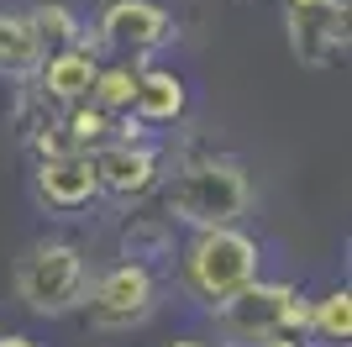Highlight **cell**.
<instances>
[{
	"label": "cell",
	"mask_w": 352,
	"mask_h": 347,
	"mask_svg": "<svg viewBox=\"0 0 352 347\" xmlns=\"http://www.w3.org/2000/svg\"><path fill=\"white\" fill-rule=\"evenodd\" d=\"M216 326L232 347H263L274 332H289V337L305 332L310 305L289 284H258V279H248L226 300H216Z\"/></svg>",
	"instance_id": "6da1fadb"
},
{
	"label": "cell",
	"mask_w": 352,
	"mask_h": 347,
	"mask_svg": "<svg viewBox=\"0 0 352 347\" xmlns=\"http://www.w3.org/2000/svg\"><path fill=\"white\" fill-rule=\"evenodd\" d=\"M85 289H89V269L74 242H37L16 263V300L32 316H69L85 305Z\"/></svg>",
	"instance_id": "7a4b0ae2"
},
{
	"label": "cell",
	"mask_w": 352,
	"mask_h": 347,
	"mask_svg": "<svg viewBox=\"0 0 352 347\" xmlns=\"http://www.w3.org/2000/svg\"><path fill=\"white\" fill-rule=\"evenodd\" d=\"M252 189H248V174L226 158H210V163H190V169L174 174L168 185V211L190 227H232L242 211H248Z\"/></svg>",
	"instance_id": "3957f363"
},
{
	"label": "cell",
	"mask_w": 352,
	"mask_h": 347,
	"mask_svg": "<svg viewBox=\"0 0 352 347\" xmlns=\"http://www.w3.org/2000/svg\"><path fill=\"white\" fill-rule=\"evenodd\" d=\"M248 279H258V242L236 227H200V237L184 253V284L206 305H216Z\"/></svg>",
	"instance_id": "277c9868"
},
{
	"label": "cell",
	"mask_w": 352,
	"mask_h": 347,
	"mask_svg": "<svg viewBox=\"0 0 352 347\" xmlns=\"http://www.w3.org/2000/svg\"><path fill=\"white\" fill-rule=\"evenodd\" d=\"M153 300H158V289H153V274L142 263H121V269L100 274L85 289L89 321L100 332H132V326H142L153 316Z\"/></svg>",
	"instance_id": "5b68a950"
},
{
	"label": "cell",
	"mask_w": 352,
	"mask_h": 347,
	"mask_svg": "<svg viewBox=\"0 0 352 347\" xmlns=\"http://www.w3.org/2000/svg\"><path fill=\"white\" fill-rule=\"evenodd\" d=\"M347 0H289V48L300 63L326 69L347 53Z\"/></svg>",
	"instance_id": "8992f818"
},
{
	"label": "cell",
	"mask_w": 352,
	"mask_h": 347,
	"mask_svg": "<svg viewBox=\"0 0 352 347\" xmlns=\"http://www.w3.org/2000/svg\"><path fill=\"white\" fill-rule=\"evenodd\" d=\"M168 32H174V21L153 0H111L100 16V43L111 53H153Z\"/></svg>",
	"instance_id": "52a82bcc"
},
{
	"label": "cell",
	"mask_w": 352,
	"mask_h": 347,
	"mask_svg": "<svg viewBox=\"0 0 352 347\" xmlns=\"http://www.w3.org/2000/svg\"><path fill=\"white\" fill-rule=\"evenodd\" d=\"M95 195H100V179H95V163H89L85 147L43 153V169H37V200L43 205H53V211H85Z\"/></svg>",
	"instance_id": "ba28073f"
},
{
	"label": "cell",
	"mask_w": 352,
	"mask_h": 347,
	"mask_svg": "<svg viewBox=\"0 0 352 347\" xmlns=\"http://www.w3.org/2000/svg\"><path fill=\"white\" fill-rule=\"evenodd\" d=\"M89 163H95L100 189H111V195H121V200H137V195H147V189L158 185V158H153L147 147H132V143L100 147Z\"/></svg>",
	"instance_id": "9c48e42d"
},
{
	"label": "cell",
	"mask_w": 352,
	"mask_h": 347,
	"mask_svg": "<svg viewBox=\"0 0 352 347\" xmlns=\"http://www.w3.org/2000/svg\"><path fill=\"white\" fill-rule=\"evenodd\" d=\"M95 58L85 53V48H58L53 58H43V85H47V95L53 101H63V105H74V101H89V85H95Z\"/></svg>",
	"instance_id": "30bf717a"
},
{
	"label": "cell",
	"mask_w": 352,
	"mask_h": 347,
	"mask_svg": "<svg viewBox=\"0 0 352 347\" xmlns=\"http://www.w3.org/2000/svg\"><path fill=\"white\" fill-rule=\"evenodd\" d=\"M43 43L32 32V16H11L0 11V79H27L43 69Z\"/></svg>",
	"instance_id": "8fae6325"
},
{
	"label": "cell",
	"mask_w": 352,
	"mask_h": 347,
	"mask_svg": "<svg viewBox=\"0 0 352 347\" xmlns=\"http://www.w3.org/2000/svg\"><path fill=\"white\" fill-rule=\"evenodd\" d=\"M132 111L142 116V121H179V116H184V85H179V74H168V69L137 74Z\"/></svg>",
	"instance_id": "7c38bea8"
},
{
	"label": "cell",
	"mask_w": 352,
	"mask_h": 347,
	"mask_svg": "<svg viewBox=\"0 0 352 347\" xmlns=\"http://www.w3.org/2000/svg\"><path fill=\"white\" fill-rule=\"evenodd\" d=\"M132 95H137V74L132 69H95L89 105H100V111H132Z\"/></svg>",
	"instance_id": "4fadbf2b"
},
{
	"label": "cell",
	"mask_w": 352,
	"mask_h": 347,
	"mask_svg": "<svg viewBox=\"0 0 352 347\" xmlns=\"http://www.w3.org/2000/svg\"><path fill=\"white\" fill-rule=\"evenodd\" d=\"M310 326H316L326 342H347L352 337V295L347 289H331L321 305H310Z\"/></svg>",
	"instance_id": "5bb4252c"
},
{
	"label": "cell",
	"mask_w": 352,
	"mask_h": 347,
	"mask_svg": "<svg viewBox=\"0 0 352 347\" xmlns=\"http://www.w3.org/2000/svg\"><path fill=\"white\" fill-rule=\"evenodd\" d=\"M32 32H37L43 53H47V48H69L74 43V16L63 11V6H43V11L32 16Z\"/></svg>",
	"instance_id": "9a60e30c"
},
{
	"label": "cell",
	"mask_w": 352,
	"mask_h": 347,
	"mask_svg": "<svg viewBox=\"0 0 352 347\" xmlns=\"http://www.w3.org/2000/svg\"><path fill=\"white\" fill-rule=\"evenodd\" d=\"M74 105H79V101H74ZM105 116H111V111H100V105H79V111H74L69 121H63V132L74 137V147H85V143H100L105 132H111V127H105Z\"/></svg>",
	"instance_id": "2e32d148"
},
{
	"label": "cell",
	"mask_w": 352,
	"mask_h": 347,
	"mask_svg": "<svg viewBox=\"0 0 352 347\" xmlns=\"http://www.w3.org/2000/svg\"><path fill=\"white\" fill-rule=\"evenodd\" d=\"M0 347H37V342H27V337H0Z\"/></svg>",
	"instance_id": "e0dca14e"
},
{
	"label": "cell",
	"mask_w": 352,
	"mask_h": 347,
	"mask_svg": "<svg viewBox=\"0 0 352 347\" xmlns=\"http://www.w3.org/2000/svg\"><path fill=\"white\" fill-rule=\"evenodd\" d=\"M168 347H210V342H168Z\"/></svg>",
	"instance_id": "ac0fdd59"
}]
</instances>
